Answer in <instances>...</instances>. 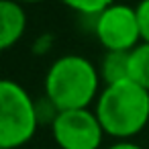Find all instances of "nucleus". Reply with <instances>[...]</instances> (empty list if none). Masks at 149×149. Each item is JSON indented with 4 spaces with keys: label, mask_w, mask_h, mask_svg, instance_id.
I'll use <instances>...</instances> for the list:
<instances>
[{
    "label": "nucleus",
    "mask_w": 149,
    "mask_h": 149,
    "mask_svg": "<svg viewBox=\"0 0 149 149\" xmlns=\"http://www.w3.org/2000/svg\"><path fill=\"white\" fill-rule=\"evenodd\" d=\"M94 112L104 135L131 141L149 125V92L133 80L108 84L100 90Z\"/></svg>",
    "instance_id": "f257e3e1"
},
{
    "label": "nucleus",
    "mask_w": 149,
    "mask_h": 149,
    "mask_svg": "<svg viewBox=\"0 0 149 149\" xmlns=\"http://www.w3.org/2000/svg\"><path fill=\"white\" fill-rule=\"evenodd\" d=\"M100 72L94 61L78 53H68L47 68L43 88L45 96L63 112L90 108L100 94Z\"/></svg>",
    "instance_id": "f03ea898"
},
{
    "label": "nucleus",
    "mask_w": 149,
    "mask_h": 149,
    "mask_svg": "<svg viewBox=\"0 0 149 149\" xmlns=\"http://www.w3.org/2000/svg\"><path fill=\"white\" fill-rule=\"evenodd\" d=\"M39 127L35 98L19 82L0 78V149L27 145Z\"/></svg>",
    "instance_id": "7ed1b4c3"
},
{
    "label": "nucleus",
    "mask_w": 149,
    "mask_h": 149,
    "mask_svg": "<svg viewBox=\"0 0 149 149\" xmlns=\"http://www.w3.org/2000/svg\"><path fill=\"white\" fill-rule=\"evenodd\" d=\"M92 21H94L92 23L94 37L104 47V51L131 53L137 45L143 43L135 6L114 2Z\"/></svg>",
    "instance_id": "20e7f679"
},
{
    "label": "nucleus",
    "mask_w": 149,
    "mask_h": 149,
    "mask_svg": "<svg viewBox=\"0 0 149 149\" xmlns=\"http://www.w3.org/2000/svg\"><path fill=\"white\" fill-rule=\"evenodd\" d=\"M51 137L59 149H100L104 129L94 110H63L51 125Z\"/></svg>",
    "instance_id": "39448f33"
},
{
    "label": "nucleus",
    "mask_w": 149,
    "mask_h": 149,
    "mask_svg": "<svg viewBox=\"0 0 149 149\" xmlns=\"http://www.w3.org/2000/svg\"><path fill=\"white\" fill-rule=\"evenodd\" d=\"M27 31V13L15 0H0V51L13 49Z\"/></svg>",
    "instance_id": "423d86ee"
},
{
    "label": "nucleus",
    "mask_w": 149,
    "mask_h": 149,
    "mask_svg": "<svg viewBox=\"0 0 149 149\" xmlns=\"http://www.w3.org/2000/svg\"><path fill=\"white\" fill-rule=\"evenodd\" d=\"M98 72H100V80L104 82V86L129 80V53L104 51L100 65H98Z\"/></svg>",
    "instance_id": "0eeeda50"
},
{
    "label": "nucleus",
    "mask_w": 149,
    "mask_h": 149,
    "mask_svg": "<svg viewBox=\"0 0 149 149\" xmlns=\"http://www.w3.org/2000/svg\"><path fill=\"white\" fill-rule=\"evenodd\" d=\"M129 80L149 92V43H141L129 53Z\"/></svg>",
    "instance_id": "6e6552de"
},
{
    "label": "nucleus",
    "mask_w": 149,
    "mask_h": 149,
    "mask_svg": "<svg viewBox=\"0 0 149 149\" xmlns=\"http://www.w3.org/2000/svg\"><path fill=\"white\" fill-rule=\"evenodd\" d=\"M63 6H68L70 10L78 13L80 17H88L94 19L98 17L102 10H106L108 6L114 4V0H59Z\"/></svg>",
    "instance_id": "1a4fd4ad"
},
{
    "label": "nucleus",
    "mask_w": 149,
    "mask_h": 149,
    "mask_svg": "<svg viewBox=\"0 0 149 149\" xmlns=\"http://www.w3.org/2000/svg\"><path fill=\"white\" fill-rule=\"evenodd\" d=\"M35 106H37V118H39V125H53V120L57 118L59 114V108L43 94V98L35 100Z\"/></svg>",
    "instance_id": "9d476101"
},
{
    "label": "nucleus",
    "mask_w": 149,
    "mask_h": 149,
    "mask_svg": "<svg viewBox=\"0 0 149 149\" xmlns=\"http://www.w3.org/2000/svg\"><path fill=\"white\" fill-rule=\"evenodd\" d=\"M137 19H139V29H141V41L149 43V0H139L135 6Z\"/></svg>",
    "instance_id": "9b49d317"
},
{
    "label": "nucleus",
    "mask_w": 149,
    "mask_h": 149,
    "mask_svg": "<svg viewBox=\"0 0 149 149\" xmlns=\"http://www.w3.org/2000/svg\"><path fill=\"white\" fill-rule=\"evenodd\" d=\"M53 43H55L53 33H41V35H37L35 41H33L31 53L37 55V57H43V55H47V53L53 49Z\"/></svg>",
    "instance_id": "f8f14e48"
},
{
    "label": "nucleus",
    "mask_w": 149,
    "mask_h": 149,
    "mask_svg": "<svg viewBox=\"0 0 149 149\" xmlns=\"http://www.w3.org/2000/svg\"><path fill=\"white\" fill-rule=\"evenodd\" d=\"M106 149H143L141 145H137V143H133V141H114L110 147H106Z\"/></svg>",
    "instance_id": "ddd939ff"
},
{
    "label": "nucleus",
    "mask_w": 149,
    "mask_h": 149,
    "mask_svg": "<svg viewBox=\"0 0 149 149\" xmlns=\"http://www.w3.org/2000/svg\"><path fill=\"white\" fill-rule=\"evenodd\" d=\"M15 2H19V4H41V2H45V0H15Z\"/></svg>",
    "instance_id": "4468645a"
}]
</instances>
